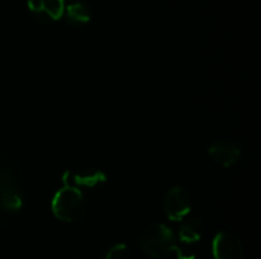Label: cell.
Masks as SVG:
<instances>
[{"label":"cell","mask_w":261,"mask_h":259,"mask_svg":"<svg viewBox=\"0 0 261 259\" xmlns=\"http://www.w3.org/2000/svg\"><path fill=\"white\" fill-rule=\"evenodd\" d=\"M163 210L168 220L182 221L190 213V196L181 187L171 188L163 201Z\"/></svg>","instance_id":"3"},{"label":"cell","mask_w":261,"mask_h":259,"mask_svg":"<svg viewBox=\"0 0 261 259\" xmlns=\"http://www.w3.org/2000/svg\"><path fill=\"white\" fill-rule=\"evenodd\" d=\"M204 234V225L200 220L194 217L184 218L178 228L177 236L181 243L194 244L201 239Z\"/></svg>","instance_id":"7"},{"label":"cell","mask_w":261,"mask_h":259,"mask_svg":"<svg viewBox=\"0 0 261 259\" xmlns=\"http://www.w3.org/2000/svg\"><path fill=\"white\" fill-rule=\"evenodd\" d=\"M68 180H66V185L70 187H93V185L99 184L105 180V175L98 170H83L79 173H69Z\"/></svg>","instance_id":"8"},{"label":"cell","mask_w":261,"mask_h":259,"mask_svg":"<svg viewBox=\"0 0 261 259\" xmlns=\"http://www.w3.org/2000/svg\"><path fill=\"white\" fill-rule=\"evenodd\" d=\"M209 155L214 163L224 168L232 167L236 164L241 155V150L232 141H218L214 142L209 147Z\"/></svg>","instance_id":"5"},{"label":"cell","mask_w":261,"mask_h":259,"mask_svg":"<svg viewBox=\"0 0 261 259\" xmlns=\"http://www.w3.org/2000/svg\"><path fill=\"white\" fill-rule=\"evenodd\" d=\"M66 15H68V19L71 23H75V24H82V23L88 22L89 19V10L82 3H74V4L69 5L66 8Z\"/></svg>","instance_id":"9"},{"label":"cell","mask_w":261,"mask_h":259,"mask_svg":"<svg viewBox=\"0 0 261 259\" xmlns=\"http://www.w3.org/2000/svg\"><path fill=\"white\" fill-rule=\"evenodd\" d=\"M129 256L130 254L126 245H124V244H117V245H114L107 251L105 259H129Z\"/></svg>","instance_id":"10"},{"label":"cell","mask_w":261,"mask_h":259,"mask_svg":"<svg viewBox=\"0 0 261 259\" xmlns=\"http://www.w3.org/2000/svg\"><path fill=\"white\" fill-rule=\"evenodd\" d=\"M214 259H242L244 258V245L239 236L228 231H221L217 234L212 244Z\"/></svg>","instance_id":"4"},{"label":"cell","mask_w":261,"mask_h":259,"mask_svg":"<svg viewBox=\"0 0 261 259\" xmlns=\"http://www.w3.org/2000/svg\"><path fill=\"white\" fill-rule=\"evenodd\" d=\"M31 12L46 19H59L64 13V0H30Z\"/></svg>","instance_id":"6"},{"label":"cell","mask_w":261,"mask_h":259,"mask_svg":"<svg viewBox=\"0 0 261 259\" xmlns=\"http://www.w3.org/2000/svg\"><path fill=\"white\" fill-rule=\"evenodd\" d=\"M140 249L145 255L150 258L162 259L167 256H178L181 249L176 244V236L173 231L165 223L155 222L148 226L139 238Z\"/></svg>","instance_id":"1"},{"label":"cell","mask_w":261,"mask_h":259,"mask_svg":"<svg viewBox=\"0 0 261 259\" xmlns=\"http://www.w3.org/2000/svg\"><path fill=\"white\" fill-rule=\"evenodd\" d=\"M51 208L58 220L64 222H75L83 217L87 202L79 188L65 185L54 196Z\"/></svg>","instance_id":"2"}]
</instances>
